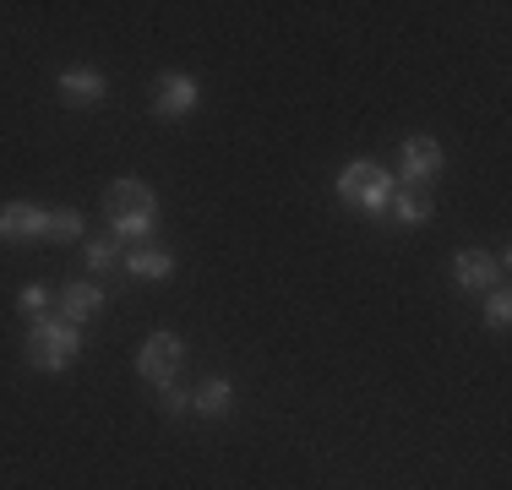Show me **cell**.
Returning <instances> with one entry per match:
<instances>
[{
    "mask_svg": "<svg viewBox=\"0 0 512 490\" xmlns=\"http://www.w3.org/2000/svg\"><path fill=\"white\" fill-rule=\"evenodd\" d=\"M191 409L207 414V420H218V414H229V382H207L197 398H191Z\"/></svg>",
    "mask_w": 512,
    "mask_h": 490,
    "instance_id": "4fadbf2b",
    "label": "cell"
},
{
    "mask_svg": "<svg viewBox=\"0 0 512 490\" xmlns=\"http://www.w3.org/2000/svg\"><path fill=\"white\" fill-rule=\"evenodd\" d=\"M104 213H109V224H115V235L142 240V235H153L158 202H153V191L142 186V180H115V186L104 191Z\"/></svg>",
    "mask_w": 512,
    "mask_h": 490,
    "instance_id": "6da1fadb",
    "label": "cell"
},
{
    "mask_svg": "<svg viewBox=\"0 0 512 490\" xmlns=\"http://www.w3.org/2000/svg\"><path fill=\"white\" fill-rule=\"evenodd\" d=\"M338 196H344L349 207H365V213H387L393 207V175H387L382 164H371V158H360V164H349L344 175H338Z\"/></svg>",
    "mask_w": 512,
    "mask_h": 490,
    "instance_id": "7a4b0ae2",
    "label": "cell"
},
{
    "mask_svg": "<svg viewBox=\"0 0 512 490\" xmlns=\"http://www.w3.org/2000/svg\"><path fill=\"white\" fill-rule=\"evenodd\" d=\"M60 93H66V104H99L104 77L99 71H66V77H60Z\"/></svg>",
    "mask_w": 512,
    "mask_h": 490,
    "instance_id": "30bf717a",
    "label": "cell"
},
{
    "mask_svg": "<svg viewBox=\"0 0 512 490\" xmlns=\"http://www.w3.org/2000/svg\"><path fill=\"white\" fill-rule=\"evenodd\" d=\"M453 273H458V289H485V284L496 278V256H485V251H458Z\"/></svg>",
    "mask_w": 512,
    "mask_h": 490,
    "instance_id": "9c48e42d",
    "label": "cell"
},
{
    "mask_svg": "<svg viewBox=\"0 0 512 490\" xmlns=\"http://www.w3.org/2000/svg\"><path fill=\"white\" fill-rule=\"evenodd\" d=\"M82 235V218L71 213V207H55V213H44V240H55V245H71Z\"/></svg>",
    "mask_w": 512,
    "mask_h": 490,
    "instance_id": "8fae6325",
    "label": "cell"
},
{
    "mask_svg": "<svg viewBox=\"0 0 512 490\" xmlns=\"http://www.w3.org/2000/svg\"><path fill=\"white\" fill-rule=\"evenodd\" d=\"M442 169V147H436L431 137H409L404 142V180H425Z\"/></svg>",
    "mask_w": 512,
    "mask_h": 490,
    "instance_id": "52a82bcc",
    "label": "cell"
},
{
    "mask_svg": "<svg viewBox=\"0 0 512 490\" xmlns=\"http://www.w3.org/2000/svg\"><path fill=\"white\" fill-rule=\"evenodd\" d=\"M507 316H512V300H507L502 289H496L491 305H485V322H491V327H507Z\"/></svg>",
    "mask_w": 512,
    "mask_h": 490,
    "instance_id": "9a60e30c",
    "label": "cell"
},
{
    "mask_svg": "<svg viewBox=\"0 0 512 490\" xmlns=\"http://www.w3.org/2000/svg\"><path fill=\"white\" fill-rule=\"evenodd\" d=\"M153 109L158 115H191V109H197V82L191 77H158Z\"/></svg>",
    "mask_w": 512,
    "mask_h": 490,
    "instance_id": "8992f818",
    "label": "cell"
},
{
    "mask_svg": "<svg viewBox=\"0 0 512 490\" xmlns=\"http://www.w3.org/2000/svg\"><path fill=\"white\" fill-rule=\"evenodd\" d=\"M99 305H104V294L93 289V284H66V289H60V311H66L71 327H82L93 311H99Z\"/></svg>",
    "mask_w": 512,
    "mask_h": 490,
    "instance_id": "ba28073f",
    "label": "cell"
},
{
    "mask_svg": "<svg viewBox=\"0 0 512 490\" xmlns=\"http://www.w3.org/2000/svg\"><path fill=\"white\" fill-rule=\"evenodd\" d=\"M39 235H44V213H39V207H28V202L0 207V240L22 245V240H39Z\"/></svg>",
    "mask_w": 512,
    "mask_h": 490,
    "instance_id": "5b68a950",
    "label": "cell"
},
{
    "mask_svg": "<svg viewBox=\"0 0 512 490\" xmlns=\"http://www.w3.org/2000/svg\"><path fill=\"white\" fill-rule=\"evenodd\" d=\"M393 207H398V218H404V224H420V218H431V196H425V191H398Z\"/></svg>",
    "mask_w": 512,
    "mask_h": 490,
    "instance_id": "5bb4252c",
    "label": "cell"
},
{
    "mask_svg": "<svg viewBox=\"0 0 512 490\" xmlns=\"http://www.w3.org/2000/svg\"><path fill=\"white\" fill-rule=\"evenodd\" d=\"M77 343L82 333L71 322H33V333H28V360L39 365V371H60V365L77 354Z\"/></svg>",
    "mask_w": 512,
    "mask_h": 490,
    "instance_id": "3957f363",
    "label": "cell"
},
{
    "mask_svg": "<svg viewBox=\"0 0 512 490\" xmlns=\"http://www.w3.org/2000/svg\"><path fill=\"white\" fill-rule=\"evenodd\" d=\"M169 251H131L126 256V273H137V278H169Z\"/></svg>",
    "mask_w": 512,
    "mask_h": 490,
    "instance_id": "7c38bea8",
    "label": "cell"
},
{
    "mask_svg": "<svg viewBox=\"0 0 512 490\" xmlns=\"http://www.w3.org/2000/svg\"><path fill=\"white\" fill-rule=\"evenodd\" d=\"M115 262V240H93L88 245V267H109Z\"/></svg>",
    "mask_w": 512,
    "mask_h": 490,
    "instance_id": "e0dca14e",
    "label": "cell"
},
{
    "mask_svg": "<svg viewBox=\"0 0 512 490\" xmlns=\"http://www.w3.org/2000/svg\"><path fill=\"white\" fill-rule=\"evenodd\" d=\"M44 305H50V289H39V284H28V289H22V311H28V316H39Z\"/></svg>",
    "mask_w": 512,
    "mask_h": 490,
    "instance_id": "2e32d148",
    "label": "cell"
},
{
    "mask_svg": "<svg viewBox=\"0 0 512 490\" xmlns=\"http://www.w3.org/2000/svg\"><path fill=\"white\" fill-rule=\"evenodd\" d=\"M164 409H169V414H186V409H191V398H186V392L169 387V392H164Z\"/></svg>",
    "mask_w": 512,
    "mask_h": 490,
    "instance_id": "ac0fdd59",
    "label": "cell"
},
{
    "mask_svg": "<svg viewBox=\"0 0 512 490\" xmlns=\"http://www.w3.org/2000/svg\"><path fill=\"white\" fill-rule=\"evenodd\" d=\"M180 365H186V343H180L175 333H153L148 343H142V376H148V382L169 387Z\"/></svg>",
    "mask_w": 512,
    "mask_h": 490,
    "instance_id": "277c9868",
    "label": "cell"
}]
</instances>
